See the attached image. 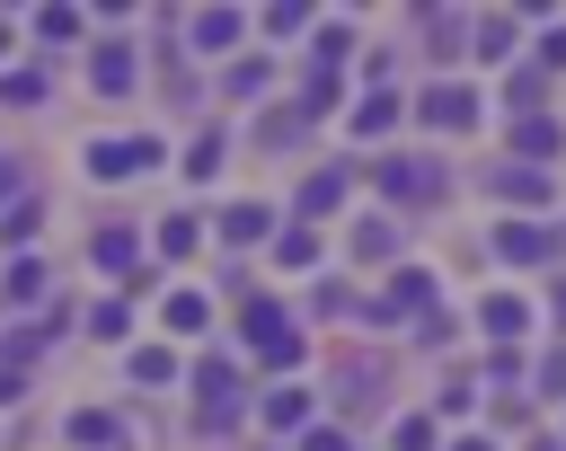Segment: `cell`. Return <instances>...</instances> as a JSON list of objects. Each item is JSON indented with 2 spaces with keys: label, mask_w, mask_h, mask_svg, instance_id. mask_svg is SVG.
Returning <instances> with one entry per match:
<instances>
[{
  "label": "cell",
  "mask_w": 566,
  "mask_h": 451,
  "mask_svg": "<svg viewBox=\"0 0 566 451\" xmlns=\"http://www.w3.org/2000/svg\"><path fill=\"white\" fill-rule=\"evenodd\" d=\"M442 186H451V177H442L433 159H380V195H389V203H442Z\"/></svg>",
  "instance_id": "cell-1"
},
{
  "label": "cell",
  "mask_w": 566,
  "mask_h": 451,
  "mask_svg": "<svg viewBox=\"0 0 566 451\" xmlns=\"http://www.w3.org/2000/svg\"><path fill=\"white\" fill-rule=\"evenodd\" d=\"M195 389H203L195 424H203V433H230V424H239V371H230V363H203V371H195Z\"/></svg>",
  "instance_id": "cell-2"
},
{
  "label": "cell",
  "mask_w": 566,
  "mask_h": 451,
  "mask_svg": "<svg viewBox=\"0 0 566 451\" xmlns=\"http://www.w3.org/2000/svg\"><path fill=\"white\" fill-rule=\"evenodd\" d=\"M248 345H256L265 363H301V327H292L274 301H248Z\"/></svg>",
  "instance_id": "cell-3"
},
{
  "label": "cell",
  "mask_w": 566,
  "mask_h": 451,
  "mask_svg": "<svg viewBox=\"0 0 566 451\" xmlns=\"http://www.w3.org/2000/svg\"><path fill=\"white\" fill-rule=\"evenodd\" d=\"M424 124H433V133H469V124H478V97H469L460 80H433V88H424Z\"/></svg>",
  "instance_id": "cell-4"
},
{
  "label": "cell",
  "mask_w": 566,
  "mask_h": 451,
  "mask_svg": "<svg viewBox=\"0 0 566 451\" xmlns=\"http://www.w3.org/2000/svg\"><path fill=\"white\" fill-rule=\"evenodd\" d=\"M557 150H566V124H557V115H522V124H513V159H522V168H539V159H557Z\"/></svg>",
  "instance_id": "cell-5"
},
{
  "label": "cell",
  "mask_w": 566,
  "mask_h": 451,
  "mask_svg": "<svg viewBox=\"0 0 566 451\" xmlns=\"http://www.w3.org/2000/svg\"><path fill=\"white\" fill-rule=\"evenodd\" d=\"M548 248H557L548 230H531V221H495V256H504V265H539Z\"/></svg>",
  "instance_id": "cell-6"
},
{
  "label": "cell",
  "mask_w": 566,
  "mask_h": 451,
  "mask_svg": "<svg viewBox=\"0 0 566 451\" xmlns=\"http://www.w3.org/2000/svg\"><path fill=\"white\" fill-rule=\"evenodd\" d=\"M150 159H159V141H97V150H88L97 177H124V168H150Z\"/></svg>",
  "instance_id": "cell-7"
},
{
  "label": "cell",
  "mask_w": 566,
  "mask_h": 451,
  "mask_svg": "<svg viewBox=\"0 0 566 451\" xmlns=\"http://www.w3.org/2000/svg\"><path fill=\"white\" fill-rule=\"evenodd\" d=\"M486 186H495L504 203H548V177H539V168H522V159H513V168H495Z\"/></svg>",
  "instance_id": "cell-8"
},
{
  "label": "cell",
  "mask_w": 566,
  "mask_h": 451,
  "mask_svg": "<svg viewBox=\"0 0 566 451\" xmlns=\"http://www.w3.org/2000/svg\"><path fill=\"white\" fill-rule=\"evenodd\" d=\"M478 318H486V336H522V327H531V310H522L513 292H486V310H478Z\"/></svg>",
  "instance_id": "cell-9"
},
{
  "label": "cell",
  "mask_w": 566,
  "mask_h": 451,
  "mask_svg": "<svg viewBox=\"0 0 566 451\" xmlns=\"http://www.w3.org/2000/svg\"><path fill=\"white\" fill-rule=\"evenodd\" d=\"M389 124H398V97H389V88H371V97L354 106V133H389Z\"/></svg>",
  "instance_id": "cell-10"
},
{
  "label": "cell",
  "mask_w": 566,
  "mask_h": 451,
  "mask_svg": "<svg viewBox=\"0 0 566 451\" xmlns=\"http://www.w3.org/2000/svg\"><path fill=\"white\" fill-rule=\"evenodd\" d=\"M336 195H345V168H318V177L301 186V212H336Z\"/></svg>",
  "instance_id": "cell-11"
},
{
  "label": "cell",
  "mask_w": 566,
  "mask_h": 451,
  "mask_svg": "<svg viewBox=\"0 0 566 451\" xmlns=\"http://www.w3.org/2000/svg\"><path fill=\"white\" fill-rule=\"evenodd\" d=\"M274 230V212L265 203H239V212H221V239H265Z\"/></svg>",
  "instance_id": "cell-12"
},
{
  "label": "cell",
  "mask_w": 566,
  "mask_h": 451,
  "mask_svg": "<svg viewBox=\"0 0 566 451\" xmlns=\"http://www.w3.org/2000/svg\"><path fill=\"white\" fill-rule=\"evenodd\" d=\"M301 416H310V398H301V389H274V398H265V424H274V433H292Z\"/></svg>",
  "instance_id": "cell-13"
},
{
  "label": "cell",
  "mask_w": 566,
  "mask_h": 451,
  "mask_svg": "<svg viewBox=\"0 0 566 451\" xmlns=\"http://www.w3.org/2000/svg\"><path fill=\"white\" fill-rule=\"evenodd\" d=\"M88 71H97V88H133V62H124V44H106Z\"/></svg>",
  "instance_id": "cell-14"
},
{
  "label": "cell",
  "mask_w": 566,
  "mask_h": 451,
  "mask_svg": "<svg viewBox=\"0 0 566 451\" xmlns=\"http://www.w3.org/2000/svg\"><path fill=\"white\" fill-rule=\"evenodd\" d=\"M256 141H265V150H283V141H301V115H292V106H274V115L256 124Z\"/></svg>",
  "instance_id": "cell-15"
},
{
  "label": "cell",
  "mask_w": 566,
  "mask_h": 451,
  "mask_svg": "<svg viewBox=\"0 0 566 451\" xmlns=\"http://www.w3.org/2000/svg\"><path fill=\"white\" fill-rule=\"evenodd\" d=\"M478 53L504 62V53H513V18H486V27H478Z\"/></svg>",
  "instance_id": "cell-16"
},
{
  "label": "cell",
  "mask_w": 566,
  "mask_h": 451,
  "mask_svg": "<svg viewBox=\"0 0 566 451\" xmlns=\"http://www.w3.org/2000/svg\"><path fill=\"white\" fill-rule=\"evenodd\" d=\"M97 265H124L133 274V230H97Z\"/></svg>",
  "instance_id": "cell-17"
},
{
  "label": "cell",
  "mask_w": 566,
  "mask_h": 451,
  "mask_svg": "<svg viewBox=\"0 0 566 451\" xmlns=\"http://www.w3.org/2000/svg\"><path fill=\"white\" fill-rule=\"evenodd\" d=\"M195 35H203V44H230V35H239V18H230V9H203V18H195Z\"/></svg>",
  "instance_id": "cell-18"
},
{
  "label": "cell",
  "mask_w": 566,
  "mask_h": 451,
  "mask_svg": "<svg viewBox=\"0 0 566 451\" xmlns=\"http://www.w3.org/2000/svg\"><path fill=\"white\" fill-rule=\"evenodd\" d=\"M274 256H283V265H310V256H318V239H310V230H301V221H292V230H283V248H274Z\"/></svg>",
  "instance_id": "cell-19"
},
{
  "label": "cell",
  "mask_w": 566,
  "mask_h": 451,
  "mask_svg": "<svg viewBox=\"0 0 566 451\" xmlns=\"http://www.w3.org/2000/svg\"><path fill=\"white\" fill-rule=\"evenodd\" d=\"M186 168H195V177H212V168H221V133H203V141L186 150Z\"/></svg>",
  "instance_id": "cell-20"
},
{
  "label": "cell",
  "mask_w": 566,
  "mask_h": 451,
  "mask_svg": "<svg viewBox=\"0 0 566 451\" xmlns=\"http://www.w3.org/2000/svg\"><path fill=\"white\" fill-rule=\"evenodd\" d=\"M398 451H433V424H424V416H407V424H398Z\"/></svg>",
  "instance_id": "cell-21"
},
{
  "label": "cell",
  "mask_w": 566,
  "mask_h": 451,
  "mask_svg": "<svg viewBox=\"0 0 566 451\" xmlns=\"http://www.w3.org/2000/svg\"><path fill=\"white\" fill-rule=\"evenodd\" d=\"M539 389H548V398H566V354H548V363H539Z\"/></svg>",
  "instance_id": "cell-22"
},
{
  "label": "cell",
  "mask_w": 566,
  "mask_h": 451,
  "mask_svg": "<svg viewBox=\"0 0 566 451\" xmlns=\"http://www.w3.org/2000/svg\"><path fill=\"white\" fill-rule=\"evenodd\" d=\"M539 71H566V27H557V35L539 44Z\"/></svg>",
  "instance_id": "cell-23"
},
{
  "label": "cell",
  "mask_w": 566,
  "mask_h": 451,
  "mask_svg": "<svg viewBox=\"0 0 566 451\" xmlns=\"http://www.w3.org/2000/svg\"><path fill=\"white\" fill-rule=\"evenodd\" d=\"M301 451H354V442H345V433H310Z\"/></svg>",
  "instance_id": "cell-24"
},
{
  "label": "cell",
  "mask_w": 566,
  "mask_h": 451,
  "mask_svg": "<svg viewBox=\"0 0 566 451\" xmlns=\"http://www.w3.org/2000/svg\"><path fill=\"white\" fill-rule=\"evenodd\" d=\"M451 451H495V442H478V433H469V442H451Z\"/></svg>",
  "instance_id": "cell-25"
},
{
  "label": "cell",
  "mask_w": 566,
  "mask_h": 451,
  "mask_svg": "<svg viewBox=\"0 0 566 451\" xmlns=\"http://www.w3.org/2000/svg\"><path fill=\"white\" fill-rule=\"evenodd\" d=\"M531 451H566V442H557V433H539V442H531Z\"/></svg>",
  "instance_id": "cell-26"
},
{
  "label": "cell",
  "mask_w": 566,
  "mask_h": 451,
  "mask_svg": "<svg viewBox=\"0 0 566 451\" xmlns=\"http://www.w3.org/2000/svg\"><path fill=\"white\" fill-rule=\"evenodd\" d=\"M557 318H566V283H557Z\"/></svg>",
  "instance_id": "cell-27"
}]
</instances>
